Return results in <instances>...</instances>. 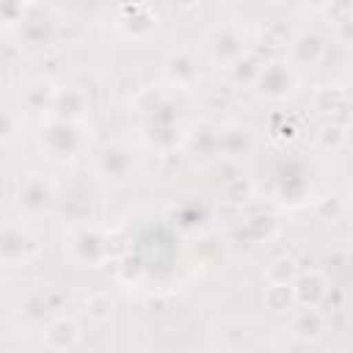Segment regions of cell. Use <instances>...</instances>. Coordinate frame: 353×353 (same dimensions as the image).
Returning <instances> with one entry per match:
<instances>
[{
    "instance_id": "obj_21",
    "label": "cell",
    "mask_w": 353,
    "mask_h": 353,
    "mask_svg": "<svg viewBox=\"0 0 353 353\" xmlns=\"http://www.w3.org/2000/svg\"><path fill=\"white\" fill-rule=\"evenodd\" d=\"M259 72H262V66H259V61L256 58H240V61H234L232 63V74H234V80L237 83H256V77H259Z\"/></svg>"
},
{
    "instance_id": "obj_20",
    "label": "cell",
    "mask_w": 353,
    "mask_h": 353,
    "mask_svg": "<svg viewBox=\"0 0 353 353\" xmlns=\"http://www.w3.org/2000/svg\"><path fill=\"white\" fill-rule=\"evenodd\" d=\"M325 17H328V22L331 25H347V22H353V0H328L325 3Z\"/></svg>"
},
{
    "instance_id": "obj_14",
    "label": "cell",
    "mask_w": 353,
    "mask_h": 353,
    "mask_svg": "<svg viewBox=\"0 0 353 353\" xmlns=\"http://www.w3.org/2000/svg\"><path fill=\"white\" fill-rule=\"evenodd\" d=\"M323 52H325V44L314 33H303L292 41V55L298 63H317L323 58Z\"/></svg>"
},
{
    "instance_id": "obj_8",
    "label": "cell",
    "mask_w": 353,
    "mask_h": 353,
    "mask_svg": "<svg viewBox=\"0 0 353 353\" xmlns=\"http://www.w3.org/2000/svg\"><path fill=\"white\" fill-rule=\"evenodd\" d=\"M41 342L47 350H72L80 345V325L69 317H58L44 328Z\"/></svg>"
},
{
    "instance_id": "obj_22",
    "label": "cell",
    "mask_w": 353,
    "mask_h": 353,
    "mask_svg": "<svg viewBox=\"0 0 353 353\" xmlns=\"http://www.w3.org/2000/svg\"><path fill=\"white\" fill-rule=\"evenodd\" d=\"M314 105H317V110H325V113L339 110L345 105V91L342 88H320L314 94Z\"/></svg>"
},
{
    "instance_id": "obj_13",
    "label": "cell",
    "mask_w": 353,
    "mask_h": 353,
    "mask_svg": "<svg viewBox=\"0 0 353 353\" xmlns=\"http://www.w3.org/2000/svg\"><path fill=\"white\" fill-rule=\"evenodd\" d=\"M262 303L270 309V312H284L295 303V290H292V281H268L265 287V295H262Z\"/></svg>"
},
{
    "instance_id": "obj_10",
    "label": "cell",
    "mask_w": 353,
    "mask_h": 353,
    "mask_svg": "<svg viewBox=\"0 0 353 353\" xmlns=\"http://www.w3.org/2000/svg\"><path fill=\"white\" fill-rule=\"evenodd\" d=\"M256 88H259V94L279 99L292 88V74L284 63H268V66H262V72L256 77Z\"/></svg>"
},
{
    "instance_id": "obj_2",
    "label": "cell",
    "mask_w": 353,
    "mask_h": 353,
    "mask_svg": "<svg viewBox=\"0 0 353 353\" xmlns=\"http://www.w3.org/2000/svg\"><path fill=\"white\" fill-rule=\"evenodd\" d=\"M39 254V237L25 226L8 221L0 232V259L6 268H22Z\"/></svg>"
},
{
    "instance_id": "obj_18",
    "label": "cell",
    "mask_w": 353,
    "mask_h": 353,
    "mask_svg": "<svg viewBox=\"0 0 353 353\" xmlns=\"http://www.w3.org/2000/svg\"><path fill=\"white\" fill-rule=\"evenodd\" d=\"M265 276H268V281H292V279L298 276V265H295V259H290V256H276V259L268 265Z\"/></svg>"
},
{
    "instance_id": "obj_11",
    "label": "cell",
    "mask_w": 353,
    "mask_h": 353,
    "mask_svg": "<svg viewBox=\"0 0 353 353\" xmlns=\"http://www.w3.org/2000/svg\"><path fill=\"white\" fill-rule=\"evenodd\" d=\"M165 77H168V83L179 85V88L193 85V83H196V77H199V69H196L193 55H190V52H185V50H179V52L168 55V61H165Z\"/></svg>"
},
{
    "instance_id": "obj_12",
    "label": "cell",
    "mask_w": 353,
    "mask_h": 353,
    "mask_svg": "<svg viewBox=\"0 0 353 353\" xmlns=\"http://www.w3.org/2000/svg\"><path fill=\"white\" fill-rule=\"evenodd\" d=\"M290 334H292L298 342H317V339L325 334V320H323V314L317 312V306H309L306 312H301V314L292 320Z\"/></svg>"
},
{
    "instance_id": "obj_27",
    "label": "cell",
    "mask_w": 353,
    "mask_h": 353,
    "mask_svg": "<svg viewBox=\"0 0 353 353\" xmlns=\"http://www.w3.org/2000/svg\"><path fill=\"white\" fill-rule=\"evenodd\" d=\"M350 193H353V185H350Z\"/></svg>"
},
{
    "instance_id": "obj_19",
    "label": "cell",
    "mask_w": 353,
    "mask_h": 353,
    "mask_svg": "<svg viewBox=\"0 0 353 353\" xmlns=\"http://www.w3.org/2000/svg\"><path fill=\"white\" fill-rule=\"evenodd\" d=\"M165 105V91L163 88H141L135 97V110L138 113H154Z\"/></svg>"
},
{
    "instance_id": "obj_26",
    "label": "cell",
    "mask_w": 353,
    "mask_h": 353,
    "mask_svg": "<svg viewBox=\"0 0 353 353\" xmlns=\"http://www.w3.org/2000/svg\"><path fill=\"white\" fill-rule=\"evenodd\" d=\"M179 3H182V6H193L196 0H179Z\"/></svg>"
},
{
    "instance_id": "obj_1",
    "label": "cell",
    "mask_w": 353,
    "mask_h": 353,
    "mask_svg": "<svg viewBox=\"0 0 353 353\" xmlns=\"http://www.w3.org/2000/svg\"><path fill=\"white\" fill-rule=\"evenodd\" d=\"M85 127L83 121H69V119H52L41 135H39V143L41 149H47V154L52 160H74L83 146H85Z\"/></svg>"
},
{
    "instance_id": "obj_4",
    "label": "cell",
    "mask_w": 353,
    "mask_h": 353,
    "mask_svg": "<svg viewBox=\"0 0 353 353\" xmlns=\"http://www.w3.org/2000/svg\"><path fill=\"white\" fill-rule=\"evenodd\" d=\"M55 199L52 185L41 176V174H28L19 182V193H17V207L25 215H41Z\"/></svg>"
},
{
    "instance_id": "obj_6",
    "label": "cell",
    "mask_w": 353,
    "mask_h": 353,
    "mask_svg": "<svg viewBox=\"0 0 353 353\" xmlns=\"http://www.w3.org/2000/svg\"><path fill=\"white\" fill-rule=\"evenodd\" d=\"M292 290H295V303L309 309V306H317L328 295V281L320 270H303L292 279Z\"/></svg>"
},
{
    "instance_id": "obj_25",
    "label": "cell",
    "mask_w": 353,
    "mask_h": 353,
    "mask_svg": "<svg viewBox=\"0 0 353 353\" xmlns=\"http://www.w3.org/2000/svg\"><path fill=\"white\" fill-rule=\"evenodd\" d=\"M17 127H22V119H19L14 110H6V119H3V135H0L6 146L14 141V135H17Z\"/></svg>"
},
{
    "instance_id": "obj_15",
    "label": "cell",
    "mask_w": 353,
    "mask_h": 353,
    "mask_svg": "<svg viewBox=\"0 0 353 353\" xmlns=\"http://www.w3.org/2000/svg\"><path fill=\"white\" fill-rule=\"evenodd\" d=\"M52 99H55V88L47 80L30 83L25 88V94H22V105L28 110H47V108H52Z\"/></svg>"
},
{
    "instance_id": "obj_16",
    "label": "cell",
    "mask_w": 353,
    "mask_h": 353,
    "mask_svg": "<svg viewBox=\"0 0 353 353\" xmlns=\"http://www.w3.org/2000/svg\"><path fill=\"white\" fill-rule=\"evenodd\" d=\"M317 141H320L323 149H328V152H339V149L347 143V127H345L342 121H328V124L320 127Z\"/></svg>"
},
{
    "instance_id": "obj_3",
    "label": "cell",
    "mask_w": 353,
    "mask_h": 353,
    "mask_svg": "<svg viewBox=\"0 0 353 353\" xmlns=\"http://www.w3.org/2000/svg\"><path fill=\"white\" fill-rule=\"evenodd\" d=\"M69 254L77 265L97 268L110 254V240L94 226H80L69 234Z\"/></svg>"
},
{
    "instance_id": "obj_7",
    "label": "cell",
    "mask_w": 353,
    "mask_h": 353,
    "mask_svg": "<svg viewBox=\"0 0 353 353\" xmlns=\"http://www.w3.org/2000/svg\"><path fill=\"white\" fill-rule=\"evenodd\" d=\"M97 171L105 176V179H116V182H124L132 171V157L124 146L119 143H108L99 157H97Z\"/></svg>"
},
{
    "instance_id": "obj_5",
    "label": "cell",
    "mask_w": 353,
    "mask_h": 353,
    "mask_svg": "<svg viewBox=\"0 0 353 353\" xmlns=\"http://www.w3.org/2000/svg\"><path fill=\"white\" fill-rule=\"evenodd\" d=\"M210 47H212V58H215L218 63H229V66H232V63L240 61L243 52H245V33H243L234 22H226V25H221V28L212 33Z\"/></svg>"
},
{
    "instance_id": "obj_24",
    "label": "cell",
    "mask_w": 353,
    "mask_h": 353,
    "mask_svg": "<svg viewBox=\"0 0 353 353\" xmlns=\"http://www.w3.org/2000/svg\"><path fill=\"white\" fill-rule=\"evenodd\" d=\"M25 0H0V11H3V22L6 28H14L17 22H22L25 17Z\"/></svg>"
},
{
    "instance_id": "obj_9",
    "label": "cell",
    "mask_w": 353,
    "mask_h": 353,
    "mask_svg": "<svg viewBox=\"0 0 353 353\" xmlns=\"http://www.w3.org/2000/svg\"><path fill=\"white\" fill-rule=\"evenodd\" d=\"M88 108V99L80 88H55V99H52V113L55 119H69V121H83Z\"/></svg>"
},
{
    "instance_id": "obj_17",
    "label": "cell",
    "mask_w": 353,
    "mask_h": 353,
    "mask_svg": "<svg viewBox=\"0 0 353 353\" xmlns=\"http://www.w3.org/2000/svg\"><path fill=\"white\" fill-rule=\"evenodd\" d=\"M85 317L88 320H94V323H105L108 317H110V312H113V301H110V295L108 292H102V290H97V292H91L88 298H85Z\"/></svg>"
},
{
    "instance_id": "obj_23",
    "label": "cell",
    "mask_w": 353,
    "mask_h": 353,
    "mask_svg": "<svg viewBox=\"0 0 353 353\" xmlns=\"http://www.w3.org/2000/svg\"><path fill=\"white\" fill-rule=\"evenodd\" d=\"M314 215L320 221H336L342 215V199L339 196H325L314 204Z\"/></svg>"
}]
</instances>
